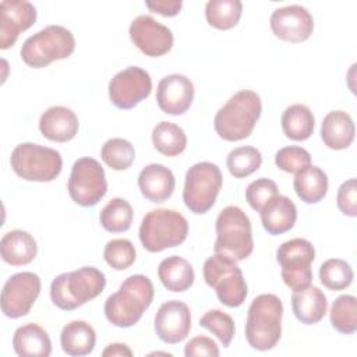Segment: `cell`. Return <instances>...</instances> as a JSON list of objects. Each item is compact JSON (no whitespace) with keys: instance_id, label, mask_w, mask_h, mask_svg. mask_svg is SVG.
<instances>
[{"instance_id":"cell-32","label":"cell","mask_w":357,"mask_h":357,"mask_svg":"<svg viewBox=\"0 0 357 357\" xmlns=\"http://www.w3.org/2000/svg\"><path fill=\"white\" fill-rule=\"evenodd\" d=\"M243 13V3L240 0H211L205 6L206 22L220 31L234 28Z\"/></svg>"},{"instance_id":"cell-17","label":"cell","mask_w":357,"mask_h":357,"mask_svg":"<svg viewBox=\"0 0 357 357\" xmlns=\"http://www.w3.org/2000/svg\"><path fill=\"white\" fill-rule=\"evenodd\" d=\"M153 328L158 337L167 344L183 342L191 331V312L188 305L178 300L163 303L155 315Z\"/></svg>"},{"instance_id":"cell-42","label":"cell","mask_w":357,"mask_h":357,"mask_svg":"<svg viewBox=\"0 0 357 357\" xmlns=\"http://www.w3.org/2000/svg\"><path fill=\"white\" fill-rule=\"evenodd\" d=\"M339 211L350 218L357 216V181L356 178H349L347 181L342 183L337 190L336 197Z\"/></svg>"},{"instance_id":"cell-38","label":"cell","mask_w":357,"mask_h":357,"mask_svg":"<svg viewBox=\"0 0 357 357\" xmlns=\"http://www.w3.org/2000/svg\"><path fill=\"white\" fill-rule=\"evenodd\" d=\"M199 325L212 332L220 340L223 347L230 346L236 326L233 318L229 314L220 310H209L199 318Z\"/></svg>"},{"instance_id":"cell-15","label":"cell","mask_w":357,"mask_h":357,"mask_svg":"<svg viewBox=\"0 0 357 357\" xmlns=\"http://www.w3.org/2000/svg\"><path fill=\"white\" fill-rule=\"evenodd\" d=\"M128 33L131 42L149 57L166 54L172 50L174 42L172 31L148 14L134 18L130 24Z\"/></svg>"},{"instance_id":"cell-9","label":"cell","mask_w":357,"mask_h":357,"mask_svg":"<svg viewBox=\"0 0 357 357\" xmlns=\"http://www.w3.org/2000/svg\"><path fill=\"white\" fill-rule=\"evenodd\" d=\"M10 163L18 177L38 183L53 181L63 169L59 151L33 142L18 144L11 152Z\"/></svg>"},{"instance_id":"cell-45","label":"cell","mask_w":357,"mask_h":357,"mask_svg":"<svg viewBox=\"0 0 357 357\" xmlns=\"http://www.w3.org/2000/svg\"><path fill=\"white\" fill-rule=\"evenodd\" d=\"M103 357H121V356H127L131 357L132 351L131 349L124 344V343H112L109 344L103 351H102Z\"/></svg>"},{"instance_id":"cell-43","label":"cell","mask_w":357,"mask_h":357,"mask_svg":"<svg viewBox=\"0 0 357 357\" xmlns=\"http://www.w3.org/2000/svg\"><path fill=\"white\" fill-rule=\"evenodd\" d=\"M184 354L187 357L192 356H211V357H218L219 356V347L208 336H195L190 339V342L184 347Z\"/></svg>"},{"instance_id":"cell-31","label":"cell","mask_w":357,"mask_h":357,"mask_svg":"<svg viewBox=\"0 0 357 357\" xmlns=\"http://www.w3.org/2000/svg\"><path fill=\"white\" fill-rule=\"evenodd\" d=\"M152 144L159 153L173 158L184 152L187 135L180 126L172 121H160L152 130Z\"/></svg>"},{"instance_id":"cell-25","label":"cell","mask_w":357,"mask_h":357,"mask_svg":"<svg viewBox=\"0 0 357 357\" xmlns=\"http://www.w3.org/2000/svg\"><path fill=\"white\" fill-rule=\"evenodd\" d=\"M0 252L4 262L11 266L31 264L36 254L38 245L35 238L25 230L7 231L0 241Z\"/></svg>"},{"instance_id":"cell-19","label":"cell","mask_w":357,"mask_h":357,"mask_svg":"<svg viewBox=\"0 0 357 357\" xmlns=\"http://www.w3.org/2000/svg\"><path fill=\"white\" fill-rule=\"evenodd\" d=\"M194 84L183 74L163 77L156 88V102L159 109L172 116L184 114L194 100Z\"/></svg>"},{"instance_id":"cell-4","label":"cell","mask_w":357,"mask_h":357,"mask_svg":"<svg viewBox=\"0 0 357 357\" xmlns=\"http://www.w3.org/2000/svg\"><path fill=\"white\" fill-rule=\"evenodd\" d=\"M283 304L276 294L257 296L248 308L245 321V339L259 351L273 349L282 336Z\"/></svg>"},{"instance_id":"cell-33","label":"cell","mask_w":357,"mask_h":357,"mask_svg":"<svg viewBox=\"0 0 357 357\" xmlns=\"http://www.w3.org/2000/svg\"><path fill=\"white\" fill-rule=\"evenodd\" d=\"M132 218L131 204L124 198H113L100 211L99 222L110 233H123L131 227Z\"/></svg>"},{"instance_id":"cell-20","label":"cell","mask_w":357,"mask_h":357,"mask_svg":"<svg viewBox=\"0 0 357 357\" xmlns=\"http://www.w3.org/2000/svg\"><path fill=\"white\" fill-rule=\"evenodd\" d=\"M138 187L145 199L160 204L172 197L176 178L169 167L160 163H151L139 172Z\"/></svg>"},{"instance_id":"cell-26","label":"cell","mask_w":357,"mask_h":357,"mask_svg":"<svg viewBox=\"0 0 357 357\" xmlns=\"http://www.w3.org/2000/svg\"><path fill=\"white\" fill-rule=\"evenodd\" d=\"M14 351L21 357H47L52 354V342L47 332L38 324H25L14 332Z\"/></svg>"},{"instance_id":"cell-24","label":"cell","mask_w":357,"mask_h":357,"mask_svg":"<svg viewBox=\"0 0 357 357\" xmlns=\"http://www.w3.org/2000/svg\"><path fill=\"white\" fill-rule=\"evenodd\" d=\"M356 135V126L351 116L343 110L329 112L321 124V138L324 144L335 151L349 148Z\"/></svg>"},{"instance_id":"cell-21","label":"cell","mask_w":357,"mask_h":357,"mask_svg":"<svg viewBox=\"0 0 357 357\" xmlns=\"http://www.w3.org/2000/svg\"><path fill=\"white\" fill-rule=\"evenodd\" d=\"M79 128L77 114L66 106H52L39 119L40 134L53 142L73 139Z\"/></svg>"},{"instance_id":"cell-12","label":"cell","mask_w":357,"mask_h":357,"mask_svg":"<svg viewBox=\"0 0 357 357\" xmlns=\"http://www.w3.org/2000/svg\"><path fill=\"white\" fill-rule=\"evenodd\" d=\"M314 259V245L308 240L300 237L282 243L276 251V261L282 268V279L291 290L311 284V264Z\"/></svg>"},{"instance_id":"cell-7","label":"cell","mask_w":357,"mask_h":357,"mask_svg":"<svg viewBox=\"0 0 357 357\" xmlns=\"http://www.w3.org/2000/svg\"><path fill=\"white\" fill-rule=\"evenodd\" d=\"M75 49L70 29L61 25H47L29 36L21 46L22 61L32 68H43L56 60L67 59Z\"/></svg>"},{"instance_id":"cell-5","label":"cell","mask_w":357,"mask_h":357,"mask_svg":"<svg viewBox=\"0 0 357 357\" xmlns=\"http://www.w3.org/2000/svg\"><path fill=\"white\" fill-rule=\"evenodd\" d=\"M188 222L174 209L149 211L139 226V241L149 252H160L166 248L177 247L187 238Z\"/></svg>"},{"instance_id":"cell-39","label":"cell","mask_w":357,"mask_h":357,"mask_svg":"<svg viewBox=\"0 0 357 357\" xmlns=\"http://www.w3.org/2000/svg\"><path fill=\"white\" fill-rule=\"evenodd\" d=\"M135 257V247L127 238H113L107 241L103 250V258L106 264L116 271L128 269L134 264Z\"/></svg>"},{"instance_id":"cell-18","label":"cell","mask_w":357,"mask_h":357,"mask_svg":"<svg viewBox=\"0 0 357 357\" xmlns=\"http://www.w3.org/2000/svg\"><path fill=\"white\" fill-rule=\"evenodd\" d=\"M36 8L25 0H3L0 3V49L11 47L21 32L36 21Z\"/></svg>"},{"instance_id":"cell-23","label":"cell","mask_w":357,"mask_h":357,"mask_svg":"<svg viewBox=\"0 0 357 357\" xmlns=\"http://www.w3.org/2000/svg\"><path fill=\"white\" fill-rule=\"evenodd\" d=\"M259 215L264 229L272 236H279L293 229L297 208L289 197L278 194L259 211Z\"/></svg>"},{"instance_id":"cell-22","label":"cell","mask_w":357,"mask_h":357,"mask_svg":"<svg viewBox=\"0 0 357 357\" xmlns=\"http://www.w3.org/2000/svg\"><path fill=\"white\" fill-rule=\"evenodd\" d=\"M291 310L301 324H318L319 321H322L328 310L326 296L319 287L312 284L293 290Z\"/></svg>"},{"instance_id":"cell-27","label":"cell","mask_w":357,"mask_h":357,"mask_svg":"<svg viewBox=\"0 0 357 357\" xmlns=\"http://www.w3.org/2000/svg\"><path fill=\"white\" fill-rule=\"evenodd\" d=\"M96 343V332L91 324L85 321H71L61 329L60 344L68 356H86L93 351Z\"/></svg>"},{"instance_id":"cell-13","label":"cell","mask_w":357,"mask_h":357,"mask_svg":"<svg viewBox=\"0 0 357 357\" xmlns=\"http://www.w3.org/2000/svg\"><path fill=\"white\" fill-rule=\"evenodd\" d=\"M152 91V79L146 70L130 66L119 71L109 82V99L117 107L128 110L146 99Z\"/></svg>"},{"instance_id":"cell-3","label":"cell","mask_w":357,"mask_h":357,"mask_svg":"<svg viewBox=\"0 0 357 357\" xmlns=\"http://www.w3.org/2000/svg\"><path fill=\"white\" fill-rule=\"evenodd\" d=\"M106 286V276L95 266L64 272L50 284L52 303L64 311H73L96 298Z\"/></svg>"},{"instance_id":"cell-1","label":"cell","mask_w":357,"mask_h":357,"mask_svg":"<svg viewBox=\"0 0 357 357\" xmlns=\"http://www.w3.org/2000/svg\"><path fill=\"white\" fill-rule=\"evenodd\" d=\"M153 284L145 275L128 276L120 289L110 294L105 301L106 319L119 328L134 326L149 308L153 300Z\"/></svg>"},{"instance_id":"cell-6","label":"cell","mask_w":357,"mask_h":357,"mask_svg":"<svg viewBox=\"0 0 357 357\" xmlns=\"http://www.w3.org/2000/svg\"><path fill=\"white\" fill-rule=\"evenodd\" d=\"M213 251L234 261H243L254 251L251 222L247 213L234 205L223 208L216 219Z\"/></svg>"},{"instance_id":"cell-34","label":"cell","mask_w":357,"mask_h":357,"mask_svg":"<svg viewBox=\"0 0 357 357\" xmlns=\"http://www.w3.org/2000/svg\"><path fill=\"white\" fill-rule=\"evenodd\" d=\"M332 326L344 335L357 331V298L351 294L339 296L331 307Z\"/></svg>"},{"instance_id":"cell-37","label":"cell","mask_w":357,"mask_h":357,"mask_svg":"<svg viewBox=\"0 0 357 357\" xmlns=\"http://www.w3.org/2000/svg\"><path fill=\"white\" fill-rule=\"evenodd\" d=\"M100 158L110 169L126 170L135 159V149L124 138H110L102 145Z\"/></svg>"},{"instance_id":"cell-16","label":"cell","mask_w":357,"mask_h":357,"mask_svg":"<svg viewBox=\"0 0 357 357\" xmlns=\"http://www.w3.org/2000/svg\"><path fill=\"white\" fill-rule=\"evenodd\" d=\"M269 25L276 38L284 42L300 43L307 40L314 31V18L303 6L276 8L269 18Z\"/></svg>"},{"instance_id":"cell-2","label":"cell","mask_w":357,"mask_h":357,"mask_svg":"<svg viewBox=\"0 0 357 357\" xmlns=\"http://www.w3.org/2000/svg\"><path fill=\"white\" fill-rule=\"evenodd\" d=\"M262 113V102L257 92L243 89L236 92L215 114L213 127L225 141H241L251 135Z\"/></svg>"},{"instance_id":"cell-44","label":"cell","mask_w":357,"mask_h":357,"mask_svg":"<svg viewBox=\"0 0 357 357\" xmlns=\"http://www.w3.org/2000/svg\"><path fill=\"white\" fill-rule=\"evenodd\" d=\"M145 6L163 17H174L180 13L183 7L181 0H153V1H145Z\"/></svg>"},{"instance_id":"cell-41","label":"cell","mask_w":357,"mask_h":357,"mask_svg":"<svg viewBox=\"0 0 357 357\" xmlns=\"http://www.w3.org/2000/svg\"><path fill=\"white\" fill-rule=\"evenodd\" d=\"M278 194L279 190L276 183L271 178L261 177L248 184L245 190V199L254 211L259 212Z\"/></svg>"},{"instance_id":"cell-40","label":"cell","mask_w":357,"mask_h":357,"mask_svg":"<svg viewBox=\"0 0 357 357\" xmlns=\"http://www.w3.org/2000/svg\"><path fill=\"white\" fill-rule=\"evenodd\" d=\"M275 165L286 173H298L311 165V155L301 146H284L275 155Z\"/></svg>"},{"instance_id":"cell-14","label":"cell","mask_w":357,"mask_h":357,"mask_svg":"<svg viewBox=\"0 0 357 357\" xmlns=\"http://www.w3.org/2000/svg\"><path fill=\"white\" fill-rule=\"evenodd\" d=\"M40 278L33 272H20L7 279L1 290V311L11 319L26 315L40 293Z\"/></svg>"},{"instance_id":"cell-35","label":"cell","mask_w":357,"mask_h":357,"mask_svg":"<svg viewBox=\"0 0 357 357\" xmlns=\"http://www.w3.org/2000/svg\"><path fill=\"white\" fill-rule=\"evenodd\" d=\"M226 165L233 177L244 178L261 167L262 155L254 146H238L229 152Z\"/></svg>"},{"instance_id":"cell-11","label":"cell","mask_w":357,"mask_h":357,"mask_svg":"<svg viewBox=\"0 0 357 357\" xmlns=\"http://www.w3.org/2000/svg\"><path fill=\"white\" fill-rule=\"evenodd\" d=\"M71 199L81 206L96 205L107 192L106 174L102 165L89 156L74 162L67 183Z\"/></svg>"},{"instance_id":"cell-10","label":"cell","mask_w":357,"mask_h":357,"mask_svg":"<svg viewBox=\"0 0 357 357\" xmlns=\"http://www.w3.org/2000/svg\"><path fill=\"white\" fill-rule=\"evenodd\" d=\"M223 184L222 172L212 162L192 165L185 173L183 201L195 215L206 213L216 202Z\"/></svg>"},{"instance_id":"cell-8","label":"cell","mask_w":357,"mask_h":357,"mask_svg":"<svg viewBox=\"0 0 357 357\" xmlns=\"http://www.w3.org/2000/svg\"><path fill=\"white\" fill-rule=\"evenodd\" d=\"M205 283L216 293L218 300L230 308L240 307L247 297V283L237 261L223 254H213L204 264Z\"/></svg>"},{"instance_id":"cell-28","label":"cell","mask_w":357,"mask_h":357,"mask_svg":"<svg viewBox=\"0 0 357 357\" xmlns=\"http://www.w3.org/2000/svg\"><path fill=\"white\" fill-rule=\"evenodd\" d=\"M158 276L165 289L174 293L188 290L195 279L192 265L178 255L165 258L158 266Z\"/></svg>"},{"instance_id":"cell-30","label":"cell","mask_w":357,"mask_h":357,"mask_svg":"<svg viewBox=\"0 0 357 357\" xmlns=\"http://www.w3.org/2000/svg\"><path fill=\"white\" fill-rule=\"evenodd\" d=\"M284 135L291 141H305L314 132L315 119L310 107L294 103L286 107L280 119Z\"/></svg>"},{"instance_id":"cell-36","label":"cell","mask_w":357,"mask_h":357,"mask_svg":"<svg viewBox=\"0 0 357 357\" xmlns=\"http://www.w3.org/2000/svg\"><path fill=\"white\" fill-rule=\"evenodd\" d=\"M354 273L349 262L340 258L326 259L319 266V280L321 283L333 291L344 290L353 282Z\"/></svg>"},{"instance_id":"cell-29","label":"cell","mask_w":357,"mask_h":357,"mask_svg":"<svg viewBox=\"0 0 357 357\" xmlns=\"http://www.w3.org/2000/svg\"><path fill=\"white\" fill-rule=\"evenodd\" d=\"M328 176L326 173L314 165L296 173L293 187L297 197L304 204H318L328 192Z\"/></svg>"}]
</instances>
